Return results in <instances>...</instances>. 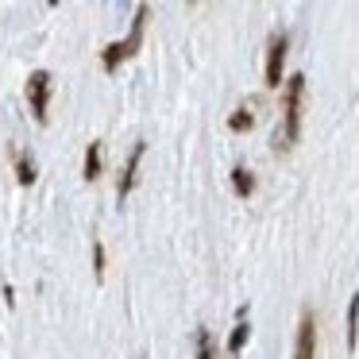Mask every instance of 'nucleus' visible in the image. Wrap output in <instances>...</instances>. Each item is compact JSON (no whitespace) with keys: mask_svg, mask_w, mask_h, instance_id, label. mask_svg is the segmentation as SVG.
Here are the masks:
<instances>
[{"mask_svg":"<svg viewBox=\"0 0 359 359\" xmlns=\"http://www.w3.org/2000/svg\"><path fill=\"white\" fill-rule=\"evenodd\" d=\"M302 116H305V74H294L286 81V97H282V147H294L302 140Z\"/></svg>","mask_w":359,"mask_h":359,"instance_id":"nucleus-1","label":"nucleus"},{"mask_svg":"<svg viewBox=\"0 0 359 359\" xmlns=\"http://www.w3.org/2000/svg\"><path fill=\"white\" fill-rule=\"evenodd\" d=\"M147 16H151V8H147V4H140V8H135V20H132L128 39H116V43H109V47H104V55H101L104 74H116L120 62H128V58L143 47V27H147Z\"/></svg>","mask_w":359,"mask_h":359,"instance_id":"nucleus-2","label":"nucleus"},{"mask_svg":"<svg viewBox=\"0 0 359 359\" xmlns=\"http://www.w3.org/2000/svg\"><path fill=\"white\" fill-rule=\"evenodd\" d=\"M50 89H55V81H50V74H47V70H35L32 78H27V104H32V116L39 120V124H47Z\"/></svg>","mask_w":359,"mask_h":359,"instance_id":"nucleus-3","label":"nucleus"},{"mask_svg":"<svg viewBox=\"0 0 359 359\" xmlns=\"http://www.w3.org/2000/svg\"><path fill=\"white\" fill-rule=\"evenodd\" d=\"M290 50V35H271V47H266V66H263V81L266 89H278L282 81V62H286Z\"/></svg>","mask_w":359,"mask_h":359,"instance_id":"nucleus-4","label":"nucleus"},{"mask_svg":"<svg viewBox=\"0 0 359 359\" xmlns=\"http://www.w3.org/2000/svg\"><path fill=\"white\" fill-rule=\"evenodd\" d=\"M317 355V320L305 309L297 320V336H294V359H313Z\"/></svg>","mask_w":359,"mask_h":359,"instance_id":"nucleus-5","label":"nucleus"},{"mask_svg":"<svg viewBox=\"0 0 359 359\" xmlns=\"http://www.w3.org/2000/svg\"><path fill=\"white\" fill-rule=\"evenodd\" d=\"M143 155H147V143H135L132 147V158H128V166H124V174H120V186H116V194H120V201H124L128 194L135 189V182H140V163H143Z\"/></svg>","mask_w":359,"mask_h":359,"instance_id":"nucleus-6","label":"nucleus"},{"mask_svg":"<svg viewBox=\"0 0 359 359\" xmlns=\"http://www.w3.org/2000/svg\"><path fill=\"white\" fill-rule=\"evenodd\" d=\"M101 170H104V143H89V147H86V178L89 182H97V178H101Z\"/></svg>","mask_w":359,"mask_h":359,"instance_id":"nucleus-7","label":"nucleus"},{"mask_svg":"<svg viewBox=\"0 0 359 359\" xmlns=\"http://www.w3.org/2000/svg\"><path fill=\"white\" fill-rule=\"evenodd\" d=\"M232 189H236V197H251V194H255V178H251L248 166H236V170H232Z\"/></svg>","mask_w":359,"mask_h":359,"instance_id":"nucleus-8","label":"nucleus"},{"mask_svg":"<svg viewBox=\"0 0 359 359\" xmlns=\"http://www.w3.org/2000/svg\"><path fill=\"white\" fill-rule=\"evenodd\" d=\"M248 340H251V325H243V320H240V325L232 328V336H228V355H240Z\"/></svg>","mask_w":359,"mask_h":359,"instance_id":"nucleus-9","label":"nucleus"},{"mask_svg":"<svg viewBox=\"0 0 359 359\" xmlns=\"http://www.w3.org/2000/svg\"><path fill=\"white\" fill-rule=\"evenodd\" d=\"M16 178H20V186H32L35 182V163L27 158V151H16Z\"/></svg>","mask_w":359,"mask_h":359,"instance_id":"nucleus-10","label":"nucleus"},{"mask_svg":"<svg viewBox=\"0 0 359 359\" xmlns=\"http://www.w3.org/2000/svg\"><path fill=\"white\" fill-rule=\"evenodd\" d=\"M197 359H217V348H212L209 328H197Z\"/></svg>","mask_w":359,"mask_h":359,"instance_id":"nucleus-11","label":"nucleus"},{"mask_svg":"<svg viewBox=\"0 0 359 359\" xmlns=\"http://www.w3.org/2000/svg\"><path fill=\"white\" fill-rule=\"evenodd\" d=\"M251 124H255V116H251L248 109H236L232 116H228V128H232V132H251Z\"/></svg>","mask_w":359,"mask_h":359,"instance_id":"nucleus-12","label":"nucleus"},{"mask_svg":"<svg viewBox=\"0 0 359 359\" xmlns=\"http://www.w3.org/2000/svg\"><path fill=\"white\" fill-rule=\"evenodd\" d=\"M355 325H359V302L351 297L348 302V348L355 351Z\"/></svg>","mask_w":359,"mask_h":359,"instance_id":"nucleus-13","label":"nucleus"},{"mask_svg":"<svg viewBox=\"0 0 359 359\" xmlns=\"http://www.w3.org/2000/svg\"><path fill=\"white\" fill-rule=\"evenodd\" d=\"M93 271H97V278H104V243L101 240L93 243Z\"/></svg>","mask_w":359,"mask_h":359,"instance_id":"nucleus-14","label":"nucleus"}]
</instances>
